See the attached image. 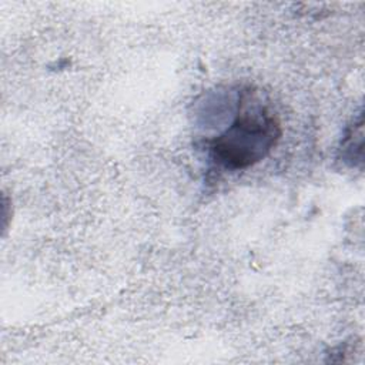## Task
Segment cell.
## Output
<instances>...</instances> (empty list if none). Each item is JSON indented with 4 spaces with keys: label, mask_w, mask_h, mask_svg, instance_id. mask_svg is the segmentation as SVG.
Masks as SVG:
<instances>
[{
    "label": "cell",
    "mask_w": 365,
    "mask_h": 365,
    "mask_svg": "<svg viewBox=\"0 0 365 365\" xmlns=\"http://www.w3.org/2000/svg\"><path fill=\"white\" fill-rule=\"evenodd\" d=\"M282 135L278 114L262 93L247 86L238 91L232 123L207 140L210 158L220 167L238 171L261 163Z\"/></svg>",
    "instance_id": "cell-1"
},
{
    "label": "cell",
    "mask_w": 365,
    "mask_h": 365,
    "mask_svg": "<svg viewBox=\"0 0 365 365\" xmlns=\"http://www.w3.org/2000/svg\"><path fill=\"white\" fill-rule=\"evenodd\" d=\"M339 158L351 168L362 167L364 163V120L362 114L348 125L339 145Z\"/></svg>",
    "instance_id": "cell-2"
}]
</instances>
